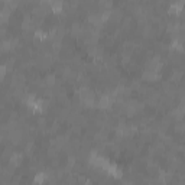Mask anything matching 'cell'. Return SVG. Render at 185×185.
I'll list each match as a JSON object with an SVG mask.
<instances>
[{"label": "cell", "mask_w": 185, "mask_h": 185, "mask_svg": "<svg viewBox=\"0 0 185 185\" xmlns=\"http://www.w3.org/2000/svg\"><path fill=\"white\" fill-rule=\"evenodd\" d=\"M44 181H46V173L40 172V173H38V175L35 176V182H36V184H42Z\"/></svg>", "instance_id": "1"}, {"label": "cell", "mask_w": 185, "mask_h": 185, "mask_svg": "<svg viewBox=\"0 0 185 185\" xmlns=\"http://www.w3.org/2000/svg\"><path fill=\"white\" fill-rule=\"evenodd\" d=\"M51 7L54 12H61V7H62V3H57V2H54L51 3Z\"/></svg>", "instance_id": "2"}]
</instances>
